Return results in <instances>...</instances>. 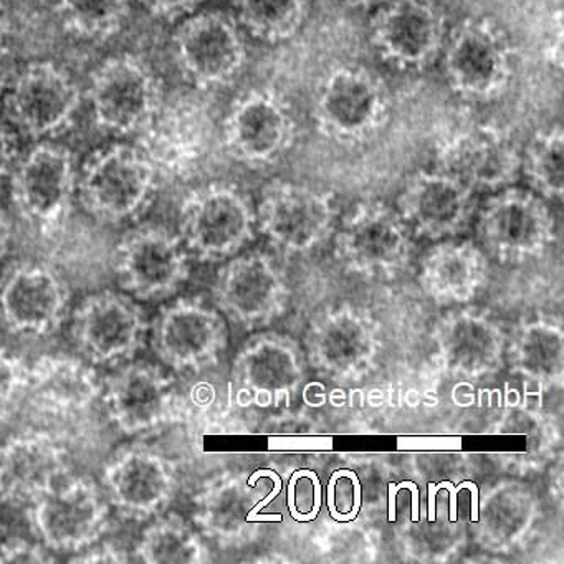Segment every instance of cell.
Segmentation results:
<instances>
[{"label":"cell","mask_w":564,"mask_h":564,"mask_svg":"<svg viewBox=\"0 0 564 564\" xmlns=\"http://www.w3.org/2000/svg\"><path fill=\"white\" fill-rule=\"evenodd\" d=\"M75 189V161L57 144H37L14 171V199L29 219L52 224L64 216Z\"/></svg>","instance_id":"5bb4252c"},{"label":"cell","mask_w":564,"mask_h":564,"mask_svg":"<svg viewBox=\"0 0 564 564\" xmlns=\"http://www.w3.org/2000/svg\"><path fill=\"white\" fill-rule=\"evenodd\" d=\"M445 19L434 0H386L371 22L378 54L402 70H422L445 44Z\"/></svg>","instance_id":"52a82bcc"},{"label":"cell","mask_w":564,"mask_h":564,"mask_svg":"<svg viewBox=\"0 0 564 564\" xmlns=\"http://www.w3.org/2000/svg\"><path fill=\"white\" fill-rule=\"evenodd\" d=\"M18 160V141L12 131L0 123V183L9 176Z\"/></svg>","instance_id":"b9f144b4"},{"label":"cell","mask_w":564,"mask_h":564,"mask_svg":"<svg viewBox=\"0 0 564 564\" xmlns=\"http://www.w3.org/2000/svg\"><path fill=\"white\" fill-rule=\"evenodd\" d=\"M107 404L124 434L153 431L166 415L170 386L154 366H127L110 379Z\"/></svg>","instance_id":"e0dca14e"},{"label":"cell","mask_w":564,"mask_h":564,"mask_svg":"<svg viewBox=\"0 0 564 564\" xmlns=\"http://www.w3.org/2000/svg\"><path fill=\"white\" fill-rule=\"evenodd\" d=\"M174 57L187 80L199 88L232 84L247 61L239 24L223 12H203L177 29Z\"/></svg>","instance_id":"5b68a950"},{"label":"cell","mask_w":564,"mask_h":564,"mask_svg":"<svg viewBox=\"0 0 564 564\" xmlns=\"http://www.w3.org/2000/svg\"><path fill=\"white\" fill-rule=\"evenodd\" d=\"M275 279L260 260H246L230 269L224 283L227 303L240 315L253 316L269 306Z\"/></svg>","instance_id":"f1b7e54d"},{"label":"cell","mask_w":564,"mask_h":564,"mask_svg":"<svg viewBox=\"0 0 564 564\" xmlns=\"http://www.w3.org/2000/svg\"><path fill=\"white\" fill-rule=\"evenodd\" d=\"M105 480L111 503L133 517H151L163 510L174 487L166 460L147 448L121 452L108 465Z\"/></svg>","instance_id":"2e32d148"},{"label":"cell","mask_w":564,"mask_h":564,"mask_svg":"<svg viewBox=\"0 0 564 564\" xmlns=\"http://www.w3.org/2000/svg\"><path fill=\"white\" fill-rule=\"evenodd\" d=\"M65 464L54 442L41 435L19 437L0 451V495L35 501L64 480Z\"/></svg>","instance_id":"ac0fdd59"},{"label":"cell","mask_w":564,"mask_h":564,"mask_svg":"<svg viewBox=\"0 0 564 564\" xmlns=\"http://www.w3.org/2000/svg\"><path fill=\"white\" fill-rule=\"evenodd\" d=\"M117 272L134 299L154 302L176 292L186 267L177 240L164 227L144 226L131 230L118 246Z\"/></svg>","instance_id":"8fae6325"},{"label":"cell","mask_w":564,"mask_h":564,"mask_svg":"<svg viewBox=\"0 0 564 564\" xmlns=\"http://www.w3.org/2000/svg\"><path fill=\"white\" fill-rule=\"evenodd\" d=\"M487 520L495 534L513 536L527 521V510L517 498L497 497L488 507Z\"/></svg>","instance_id":"f35d334b"},{"label":"cell","mask_w":564,"mask_h":564,"mask_svg":"<svg viewBox=\"0 0 564 564\" xmlns=\"http://www.w3.org/2000/svg\"><path fill=\"white\" fill-rule=\"evenodd\" d=\"M4 97L12 123L35 140L67 130L80 105L77 85L51 62H37L15 75Z\"/></svg>","instance_id":"ba28073f"},{"label":"cell","mask_w":564,"mask_h":564,"mask_svg":"<svg viewBox=\"0 0 564 564\" xmlns=\"http://www.w3.org/2000/svg\"><path fill=\"white\" fill-rule=\"evenodd\" d=\"M154 180L156 167L143 150L108 148L88 161L82 176V197L94 216L120 223L147 206Z\"/></svg>","instance_id":"277c9868"},{"label":"cell","mask_w":564,"mask_h":564,"mask_svg":"<svg viewBox=\"0 0 564 564\" xmlns=\"http://www.w3.org/2000/svg\"><path fill=\"white\" fill-rule=\"evenodd\" d=\"M488 232L501 246L531 249L546 234V214L534 197L508 193L491 203L485 216Z\"/></svg>","instance_id":"603a6c76"},{"label":"cell","mask_w":564,"mask_h":564,"mask_svg":"<svg viewBox=\"0 0 564 564\" xmlns=\"http://www.w3.org/2000/svg\"><path fill=\"white\" fill-rule=\"evenodd\" d=\"M240 25L262 41H289L308 15L310 0H234Z\"/></svg>","instance_id":"cb8c5ba5"},{"label":"cell","mask_w":564,"mask_h":564,"mask_svg":"<svg viewBox=\"0 0 564 564\" xmlns=\"http://www.w3.org/2000/svg\"><path fill=\"white\" fill-rule=\"evenodd\" d=\"M313 120L323 137L339 144H359L375 138L389 117L384 84L366 68H329L313 97Z\"/></svg>","instance_id":"6da1fadb"},{"label":"cell","mask_w":564,"mask_h":564,"mask_svg":"<svg viewBox=\"0 0 564 564\" xmlns=\"http://www.w3.org/2000/svg\"><path fill=\"white\" fill-rule=\"evenodd\" d=\"M219 323L209 310L176 303L163 310L153 328L158 358L176 369L199 365L216 351Z\"/></svg>","instance_id":"d6986e66"},{"label":"cell","mask_w":564,"mask_h":564,"mask_svg":"<svg viewBox=\"0 0 564 564\" xmlns=\"http://www.w3.org/2000/svg\"><path fill=\"white\" fill-rule=\"evenodd\" d=\"M67 286L45 265L25 263L0 286V318L19 335H47L61 325Z\"/></svg>","instance_id":"4fadbf2b"},{"label":"cell","mask_w":564,"mask_h":564,"mask_svg":"<svg viewBox=\"0 0 564 564\" xmlns=\"http://www.w3.org/2000/svg\"><path fill=\"white\" fill-rule=\"evenodd\" d=\"M247 376L257 388L280 391L290 388L296 379L292 355L279 346H262L247 361Z\"/></svg>","instance_id":"d6a6232c"},{"label":"cell","mask_w":564,"mask_h":564,"mask_svg":"<svg viewBox=\"0 0 564 564\" xmlns=\"http://www.w3.org/2000/svg\"><path fill=\"white\" fill-rule=\"evenodd\" d=\"M437 170L457 177L465 186L500 187L520 173L521 153L500 127L467 124L438 144Z\"/></svg>","instance_id":"9c48e42d"},{"label":"cell","mask_w":564,"mask_h":564,"mask_svg":"<svg viewBox=\"0 0 564 564\" xmlns=\"http://www.w3.org/2000/svg\"><path fill=\"white\" fill-rule=\"evenodd\" d=\"M521 167L531 183L551 197H560L564 186V137L560 124L544 128L528 144Z\"/></svg>","instance_id":"d4e9b609"},{"label":"cell","mask_w":564,"mask_h":564,"mask_svg":"<svg viewBox=\"0 0 564 564\" xmlns=\"http://www.w3.org/2000/svg\"><path fill=\"white\" fill-rule=\"evenodd\" d=\"M209 523L214 530L229 533L237 530L242 520L249 521L242 497L236 490H224L214 497L209 505Z\"/></svg>","instance_id":"74e56055"},{"label":"cell","mask_w":564,"mask_h":564,"mask_svg":"<svg viewBox=\"0 0 564 564\" xmlns=\"http://www.w3.org/2000/svg\"><path fill=\"white\" fill-rule=\"evenodd\" d=\"M199 553L194 534L173 518H164L148 527L138 544L141 561L150 564L194 563Z\"/></svg>","instance_id":"83f0119b"},{"label":"cell","mask_w":564,"mask_h":564,"mask_svg":"<svg viewBox=\"0 0 564 564\" xmlns=\"http://www.w3.org/2000/svg\"><path fill=\"white\" fill-rule=\"evenodd\" d=\"M247 204L229 187L210 186L194 194L181 213V230L194 249L209 256L226 253L249 232Z\"/></svg>","instance_id":"9a60e30c"},{"label":"cell","mask_w":564,"mask_h":564,"mask_svg":"<svg viewBox=\"0 0 564 564\" xmlns=\"http://www.w3.org/2000/svg\"><path fill=\"white\" fill-rule=\"evenodd\" d=\"M262 219L273 239L290 247H306L328 226L329 204L315 191L276 184L263 199Z\"/></svg>","instance_id":"44dd1931"},{"label":"cell","mask_w":564,"mask_h":564,"mask_svg":"<svg viewBox=\"0 0 564 564\" xmlns=\"http://www.w3.org/2000/svg\"><path fill=\"white\" fill-rule=\"evenodd\" d=\"M14 77V65H12L11 55L2 47V42H0V98L4 97Z\"/></svg>","instance_id":"7bdbcfd3"},{"label":"cell","mask_w":564,"mask_h":564,"mask_svg":"<svg viewBox=\"0 0 564 564\" xmlns=\"http://www.w3.org/2000/svg\"><path fill=\"white\" fill-rule=\"evenodd\" d=\"M21 381V366L8 352L0 351V405L11 401Z\"/></svg>","instance_id":"ab89813d"},{"label":"cell","mask_w":564,"mask_h":564,"mask_svg":"<svg viewBox=\"0 0 564 564\" xmlns=\"http://www.w3.org/2000/svg\"><path fill=\"white\" fill-rule=\"evenodd\" d=\"M296 124L286 101L272 90L243 94L224 120L227 153L250 166H267L289 153L295 143Z\"/></svg>","instance_id":"8992f818"},{"label":"cell","mask_w":564,"mask_h":564,"mask_svg":"<svg viewBox=\"0 0 564 564\" xmlns=\"http://www.w3.org/2000/svg\"><path fill=\"white\" fill-rule=\"evenodd\" d=\"M94 117L101 130L140 133L161 107L160 82L147 64L120 55L100 65L88 90Z\"/></svg>","instance_id":"3957f363"},{"label":"cell","mask_w":564,"mask_h":564,"mask_svg":"<svg viewBox=\"0 0 564 564\" xmlns=\"http://www.w3.org/2000/svg\"><path fill=\"white\" fill-rule=\"evenodd\" d=\"M345 2L352 6H372L381 4V2H386V0H345Z\"/></svg>","instance_id":"f6af8a7d"},{"label":"cell","mask_w":564,"mask_h":564,"mask_svg":"<svg viewBox=\"0 0 564 564\" xmlns=\"http://www.w3.org/2000/svg\"><path fill=\"white\" fill-rule=\"evenodd\" d=\"M39 391L54 402L77 404L87 401L94 392L90 372L74 361H55L39 376Z\"/></svg>","instance_id":"1f68e13d"},{"label":"cell","mask_w":564,"mask_h":564,"mask_svg":"<svg viewBox=\"0 0 564 564\" xmlns=\"http://www.w3.org/2000/svg\"><path fill=\"white\" fill-rule=\"evenodd\" d=\"M451 365L465 372H480L494 365L498 355V339L490 326L480 319L462 318L448 329L445 338Z\"/></svg>","instance_id":"484cf974"},{"label":"cell","mask_w":564,"mask_h":564,"mask_svg":"<svg viewBox=\"0 0 564 564\" xmlns=\"http://www.w3.org/2000/svg\"><path fill=\"white\" fill-rule=\"evenodd\" d=\"M368 351V333L356 319H336L322 338L323 359L329 368L338 371H349L361 365Z\"/></svg>","instance_id":"4dcf8cb0"},{"label":"cell","mask_w":564,"mask_h":564,"mask_svg":"<svg viewBox=\"0 0 564 564\" xmlns=\"http://www.w3.org/2000/svg\"><path fill=\"white\" fill-rule=\"evenodd\" d=\"M65 25L85 39H107L120 31L130 0H58Z\"/></svg>","instance_id":"4316f807"},{"label":"cell","mask_w":564,"mask_h":564,"mask_svg":"<svg viewBox=\"0 0 564 564\" xmlns=\"http://www.w3.org/2000/svg\"><path fill=\"white\" fill-rule=\"evenodd\" d=\"M404 204L419 226L429 232H445L467 214V186L445 171L419 173L409 184Z\"/></svg>","instance_id":"7402d4cb"},{"label":"cell","mask_w":564,"mask_h":564,"mask_svg":"<svg viewBox=\"0 0 564 564\" xmlns=\"http://www.w3.org/2000/svg\"><path fill=\"white\" fill-rule=\"evenodd\" d=\"M361 481L352 470L333 471L328 481V510L333 520L338 523H349L361 510Z\"/></svg>","instance_id":"d590c367"},{"label":"cell","mask_w":564,"mask_h":564,"mask_svg":"<svg viewBox=\"0 0 564 564\" xmlns=\"http://www.w3.org/2000/svg\"><path fill=\"white\" fill-rule=\"evenodd\" d=\"M523 368L533 375L553 376L563 366V339L560 333L546 328H533L521 343Z\"/></svg>","instance_id":"836d02e7"},{"label":"cell","mask_w":564,"mask_h":564,"mask_svg":"<svg viewBox=\"0 0 564 564\" xmlns=\"http://www.w3.org/2000/svg\"><path fill=\"white\" fill-rule=\"evenodd\" d=\"M194 105H161L143 133V151L153 166L181 170L206 151L207 121Z\"/></svg>","instance_id":"ffe728a7"},{"label":"cell","mask_w":564,"mask_h":564,"mask_svg":"<svg viewBox=\"0 0 564 564\" xmlns=\"http://www.w3.org/2000/svg\"><path fill=\"white\" fill-rule=\"evenodd\" d=\"M141 2L153 14L166 19H176L189 14L200 4V0H141Z\"/></svg>","instance_id":"60d3db41"},{"label":"cell","mask_w":564,"mask_h":564,"mask_svg":"<svg viewBox=\"0 0 564 564\" xmlns=\"http://www.w3.org/2000/svg\"><path fill=\"white\" fill-rule=\"evenodd\" d=\"M322 481L313 470L293 471L289 481L286 503L293 520L299 523H310L318 517L322 510Z\"/></svg>","instance_id":"e575fe53"},{"label":"cell","mask_w":564,"mask_h":564,"mask_svg":"<svg viewBox=\"0 0 564 564\" xmlns=\"http://www.w3.org/2000/svg\"><path fill=\"white\" fill-rule=\"evenodd\" d=\"M432 283L442 292H458L471 279V265L458 250H438L429 270Z\"/></svg>","instance_id":"8d00e7d4"},{"label":"cell","mask_w":564,"mask_h":564,"mask_svg":"<svg viewBox=\"0 0 564 564\" xmlns=\"http://www.w3.org/2000/svg\"><path fill=\"white\" fill-rule=\"evenodd\" d=\"M349 247L352 253L366 262H388L401 250V229L388 214L365 210L352 224Z\"/></svg>","instance_id":"f546056e"},{"label":"cell","mask_w":564,"mask_h":564,"mask_svg":"<svg viewBox=\"0 0 564 564\" xmlns=\"http://www.w3.org/2000/svg\"><path fill=\"white\" fill-rule=\"evenodd\" d=\"M108 507L91 481L61 480L34 501V524L51 550L80 551L107 527Z\"/></svg>","instance_id":"30bf717a"},{"label":"cell","mask_w":564,"mask_h":564,"mask_svg":"<svg viewBox=\"0 0 564 564\" xmlns=\"http://www.w3.org/2000/svg\"><path fill=\"white\" fill-rule=\"evenodd\" d=\"M444 72L448 85L465 100L500 98L513 78L510 42L490 19H467L445 39Z\"/></svg>","instance_id":"7a4b0ae2"},{"label":"cell","mask_w":564,"mask_h":564,"mask_svg":"<svg viewBox=\"0 0 564 564\" xmlns=\"http://www.w3.org/2000/svg\"><path fill=\"white\" fill-rule=\"evenodd\" d=\"M75 335L91 361L98 365L123 361L131 358L143 341V315L120 293H95L77 310Z\"/></svg>","instance_id":"7c38bea8"},{"label":"cell","mask_w":564,"mask_h":564,"mask_svg":"<svg viewBox=\"0 0 564 564\" xmlns=\"http://www.w3.org/2000/svg\"><path fill=\"white\" fill-rule=\"evenodd\" d=\"M6 243H8V220L0 209V253L4 252Z\"/></svg>","instance_id":"ee69618b"}]
</instances>
